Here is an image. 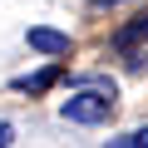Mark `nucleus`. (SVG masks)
I'll use <instances>...</instances> for the list:
<instances>
[{
    "label": "nucleus",
    "instance_id": "obj_4",
    "mask_svg": "<svg viewBox=\"0 0 148 148\" xmlns=\"http://www.w3.org/2000/svg\"><path fill=\"white\" fill-rule=\"evenodd\" d=\"M143 35H148V20H138V25H128V30H123V35H119V40H114V45H119V49H123V54H128V49H133V45H138V40H143Z\"/></svg>",
    "mask_w": 148,
    "mask_h": 148
},
{
    "label": "nucleus",
    "instance_id": "obj_6",
    "mask_svg": "<svg viewBox=\"0 0 148 148\" xmlns=\"http://www.w3.org/2000/svg\"><path fill=\"white\" fill-rule=\"evenodd\" d=\"M0 148H10V123H0Z\"/></svg>",
    "mask_w": 148,
    "mask_h": 148
},
{
    "label": "nucleus",
    "instance_id": "obj_1",
    "mask_svg": "<svg viewBox=\"0 0 148 148\" xmlns=\"http://www.w3.org/2000/svg\"><path fill=\"white\" fill-rule=\"evenodd\" d=\"M59 114L69 123H104L114 114V94H99V89H84V94H69L59 104Z\"/></svg>",
    "mask_w": 148,
    "mask_h": 148
},
{
    "label": "nucleus",
    "instance_id": "obj_2",
    "mask_svg": "<svg viewBox=\"0 0 148 148\" xmlns=\"http://www.w3.org/2000/svg\"><path fill=\"white\" fill-rule=\"evenodd\" d=\"M30 49H40V54H54V59H64L69 49H74V40L69 35H59V30H49V25H30Z\"/></svg>",
    "mask_w": 148,
    "mask_h": 148
},
{
    "label": "nucleus",
    "instance_id": "obj_3",
    "mask_svg": "<svg viewBox=\"0 0 148 148\" xmlns=\"http://www.w3.org/2000/svg\"><path fill=\"white\" fill-rule=\"evenodd\" d=\"M49 84H54V69H40V74H30V79H15L20 94H45Z\"/></svg>",
    "mask_w": 148,
    "mask_h": 148
},
{
    "label": "nucleus",
    "instance_id": "obj_5",
    "mask_svg": "<svg viewBox=\"0 0 148 148\" xmlns=\"http://www.w3.org/2000/svg\"><path fill=\"white\" fill-rule=\"evenodd\" d=\"M104 148H148V128H133V133H123V138H109Z\"/></svg>",
    "mask_w": 148,
    "mask_h": 148
},
{
    "label": "nucleus",
    "instance_id": "obj_7",
    "mask_svg": "<svg viewBox=\"0 0 148 148\" xmlns=\"http://www.w3.org/2000/svg\"><path fill=\"white\" fill-rule=\"evenodd\" d=\"M99 5H128V0H99Z\"/></svg>",
    "mask_w": 148,
    "mask_h": 148
}]
</instances>
